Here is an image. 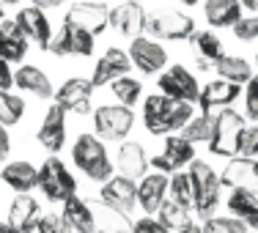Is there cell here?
I'll return each mask as SVG.
<instances>
[{
	"label": "cell",
	"instance_id": "cell-30",
	"mask_svg": "<svg viewBox=\"0 0 258 233\" xmlns=\"http://www.w3.org/2000/svg\"><path fill=\"white\" fill-rule=\"evenodd\" d=\"M228 211L231 217L242 219L247 225V230H258V195L247 192V189H231L228 195Z\"/></svg>",
	"mask_w": 258,
	"mask_h": 233
},
{
	"label": "cell",
	"instance_id": "cell-41",
	"mask_svg": "<svg viewBox=\"0 0 258 233\" xmlns=\"http://www.w3.org/2000/svg\"><path fill=\"white\" fill-rule=\"evenodd\" d=\"M231 30H233V36H236L239 41H255L258 39V14L242 17Z\"/></svg>",
	"mask_w": 258,
	"mask_h": 233
},
{
	"label": "cell",
	"instance_id": "cell-34",
	"mask_svg": "<svg viewBox=\"0 0 258 233\" xmlns=\"http://www.w3.org/2000/svg\"><path fill=\"white\" fill-rule=\"evenodd\" d=\"M157 219L162 225H168L170 230H181V228H187L189 222H192V211L189 208H184V206H179V203H173V200H165L162 206H159V211H157Z\"/></svg>",
	"mask_w": 258,
	"mask_h": 233
},
{
	"label": "cell",
	"instance_id": "cell-22",
	"mask_svg": "<svg viewBox=\"0 0 258 233\" xmlns=\"http://www.w3.org/2000/svg\"><path fill=\"white\" fill-rule=\"evenodd\" d=\"M129 69H132L129 52H124L121 47H110V50L102 52V58L96 60L94 74H91V83H94V88H104V85L115 83L118 77H126Z\"/></svg>",
	"mask_w": 258,
	"mask_h": 233
},
{
	"label": "cell",
	"instance_id": "cell-32",
	"mask_svg": "<svg viewBox=\"0 0 258 233\" xmlns=\"http://www.w3.org/2000/svg\"><path fill=\"white\" fill-rule=\"evenodd\" d=\"M110 94L115 96V104H124V107H135L138 102H143V83L135 77H118L115 83L107 85Z\"/></svg>",
	"mask_w": 258,
	"mask_h": 233
},
{
	"label": "cell",
	"instance_id": "cell-36",
	"mask_svg": "<svg viewBox=\"0 0 258 233\" xmlns=\"http://www.w3.org/2000/svg\"><path fill=\"white\" fill-rule=\"evenodd\" d=\"M22 115H25V102H22V96H14L11 91H0V124L14 126L22 121Z\"/></svg>",
	"mask_w": 258,
	"mask_h": 233
},
{
	"label": "cell",
	"instance_id": "cell-23",
	"mask_svg": "<svg viewBox=\"0 0 258 233\" xmlns=\"http://www.w3.org/2000/svg\"><path fill=\"white\" fill-rule=\"evenodd\" d=\"M168 184H170V176L157 173V170L146 173L138 181V206L143 208L146 217H157L159 206L168 200Z\"/></svg>",
	"mask_w": 258,
	"mask_h": 233
},
{
	"label": "cell",
	"instance_id": "cell-5",
	"mask_svg": "<svg viewBox=\"0 0 258 233\" xmlns=\"http://www.w3.org/2000/svg\"><path fill=\"white\" fill-rule=\"evenodd\" d=\"M214 134L209 140V154L223 157V159H233L239 157V145H242V132L247 126V118H244L239 110L225 107L220 113H214Z\"/></svg>",
	"mask_w": 258,
	"mask_h": 233
},
{
	"label": "cell",
	"instance_id": "cell-18",
	"mask_svg": "<svg viewBox=\"0 0 258 233\" xmlns=\"http://www.w3.org/2000/svg\"><path fill=\"white\" fill-rule=\"evenodd\" d=\"M242 91H244V85L228 83V80H220V77L206 83V85H201V94H198L201 113H220V110L231 107L239 99Z\"/></svg>",
	"mask_w": 258,
	"mask_h": 233
},
{
	"label": "cell",
	"instance_id": "cell-16",
	"mask_svg": "<svg viewBox=\"0 0 258 233\" xmlns=\"http://www.w3.org/2000/svg\"><path fill=\"white\" fill-rule=\"evenodd\" d=\"M91 96H94V83L85 77H69L55 88V96L52 102L58 107H63L66 113H77V115H85L91 113Z\"/></svg>",
	"mask_w": 258,
	"mask_h": 233
},
{
	"label": "cell",
	"instance_id": "cell-55",
	"mask_svg": "<svg viewBox=\"0 0 258 233\" xmlns=\"http://www.w3.org/2000/svg\"><path fill=\"white\" fill-rule=\"evenodd\" d=\"M138 3H140V0H138Z\"/></svg>",
	"mask_w": 258,
	"mask_h": 233
},
{
	"label": "cell",
	"instance_id": "cell-47",
	"mask_svg": "<svg viewBox=\"0 0 258 233\" xmlns=\"http://www.w3.org/2000/svg\"><path fill=\"white\" fill-rule=\"evenodd\" d=\"M242 3V9H247V11H253V14H258V0H239Z\"/></svg>",
	"mask_w": 258,
	"mask_h": 233
},
{
	"label": "cell",
	"instance_id": "cell-19",
	"mask_svg": "<svg viewBox=\"0 0 258 233\" xmlns=\"http://www.w3.org/2000/svg\"><path fill=\"white\" fill-rule=\"evenodd\" d=\"M220 184L228 189H247L258 195V159L233 157L220 173Z\"/></svg>",
	"mask_w": 258,
	"mask_h": 233
},
{
	"label": "cell",
	"instance_id": "cell-49",
	"mask_svg": "<svg viewBox=\"0 0 258 233\" xmlns=\"http://www.w3.org/2000/svg\"><path fill=\"white\" fill-rule=\"evenodd\" d=\"M179 3H181V6H195L198 0H179Z\"/></svg>",
	"mask_w": 258,
	"mask_h": 233
},
{
	"label": "cell",
	"instance_id": "cell-44",
	"mask_svg": "<svg viewBox=\"0 0 258 233\" xmlns=\"http://www.w3.org/2000/svg\"><path fill=\"white\" fill-rule=\"evenodd\" d=\"M9 154H11V134H9V126L0 124V162L9 159Z\"/></svg>",
	"mask_w": 258,
	"mask_h": 233
},
{
	"label": "cell",
	"instance_id": "cell-54",
	"mask_svg": "<svg viewBox=\"0 0 258 233\" xmlns=\"http://www.w3.org/2000/svg\"><path fill=\"white\" fill-rule=\"evenodd\" d=\"M247 233H258V230H247Z\"/></svg>",
	"mask_w": 258,
	"mask_h": 233
},
{
	"label": "cell",
	"instance_id": "cell-51",
	"mask_svg": "<svg viewBox=\"0 0 258 233\" xmlns=\"http://www.w3.org/2000/svg\"><path fill=\"white\" fill-rule=\"evenodd\" d=\"M0 20H3V3H0Z\"/></svg>",
	"mask_w": 258,
	"mask_h": 233
},
{
	"label": "cell",
	"instance_id": "cell-37",
	"mask_svg": "<svg viewBox=\"0 0 258 233\" xmlns=\"http://www.w3.org/2000/svg\"><path fill=\"white\" fill-rule=\"evenodd\" d=\"M201 230L204 233H247V225L236 217H217V214H214V217L204 219Z\"/></svg>",
	"mask_w": 258,
	"mask_h": 233
},
{
	"label": "cell",
	"instance_id": "cell-14",
	"mask_svg": "<svg viewBox=\"0 0 258 233\" xmlns=\"http://www.w3.org/2000/svg\"><path fill=\"white\" fill-rule=\"evenodd\" d=\"M110 28L129 41L138 39V36H146V30H149V11L138 0L118 3L110 9Z\"/></svg>",
	"mask_w": 258,
	"mask_h": 233
},
{
	"label": "cell",
	"instance_id": "cell-56",
	"mask_svg": "<svg viewBox=\"0 0 258 233\" xmlns=\"http://www.w3.org/2000/svg\"><path fill=\"white\" fill-rule=\"evenodd\" d=\"M99 3H102V0H99Z\"/></svg>",
	"mask_w": 258,
	"mask_h": 233
},
{
	"label": "cell",
	"instance_id": "cell-7",
	"mask_svg": "<svg viewBox=\"0 0 258 233\" xmlns=\"http://www.w3.org/2000/svg\"><path fill=\"white\" fill-rule=\"evenodd\" d=\"M39 187H41V195H44L47 200H52V203H63L72 195H77V179L63 165V159H58L55 154H50L41 162Z\"/></svg>",
	"mask_w": 258,
	"mask_h": 233
},
{
	"label": "cell",
	"instance_id": "cell-42",
	"mask_svg": "<svg viewBox=\"0 0 258 233\" xmlns=\"http://www.w3.org/2000/svg\"><path fill=\"white\" fill-rule=\"evenodd\" d=\"M129 233H173L168 225H162L157 217H143L129 225Z\"/></svg>",
	"mask_w": 258,
	"mask_h": 233
},
{
	"label": "cell",
	"instance_id": "cell-29",
	"mask_svg": "<svg viewBox=\"0 0 258 233\" xmlns=\"http://www.w3.org/2000/svg\"><path fill=\"white\" fill-rule=\"evenodd\" d=\"M39 217H41V208H39V200L30 198V195H17L9 206V222L17 225L20 230L25 233H36V225H39Z\"/></svg>",
	"mask_w": 258,
	"mask_h": 233
},
{
	"label": "cell",
	"instance_id": "cell-28",
	"mask_svg": "<svg viewBox=\"0 0 258 233\" xmlns=\"http://www.w3.org/2000/svg\"><path fill=\"white\" fill-rule=\"evenodd\" d=\"M189 44H192L195 52H198V69H214V63L225 55L223 41H220V36L214 33L212 28L209 30H195L192 39H189Z\"/></svg>",
	"mask_w": 258,
	"mask_h": 233
},
{
	"label": "cell",
	"instance_id": "cell-27",
	"mask_svg": "<svg viewBox=\"0 0 258 233\" xmlns=\"http://www.w3.org/2000/svg\"><path fill=\"white\" fill-rule=\"evenodd\" d=\"M242 3L239 0H204V17L209 22V28H233L242 20Z\"/></svg>",
	"mask_w": 258,
	"mask_h": 233
},
{
	"label": "cell",
	"instance_id": "cell-1",
	"mask_svg": "<svg viewBox=\"0 0 258 233\" xmlns=\"http://www.w3.org/2000/svg\"><path fill=\"white\" fill-rule=\"evenodd\" d=\"M195 115V104L173 102L165 94H151L143 99V126L151 134H179Z\"/></svg>",
	"mask_w": 258,
	"mask_h": 233
},
{
	"label": "cell",
	"instance_id": "cell-31",
	"mask_svg": "<svg viewBox=\"0 0 258 233\" xmlns=\"http://www.w3.org/2000/svg\"><path fill=\"white\" fill-rule=\"evenodd\" d=\"M214 69H217L220 80H228V83H236V85H247L250 77L255 74L250 60L239 58V55H223V58L214 63Z\"/></svg>",
	"mask_w": 258,
	"mask_h": 233
},
{
	"label": "cell",
	"instance_id": "cell-40",
	"mask_svg": "<svg viewBox=\"0 0 258 233\" xmlns=\"http://www.w3.org/2000/svg\"><path fill=\"white\" fill-rule=\"evenodd\" d=\"M244 118L258 121V71L244 85Z\"/></svg>",
	"mask_w": 258,
	"mask_h": 233
},
{
	"label": "cell",
	"instance_id": "cell-45",
	"mask_svg": "<svg viewBox=\"0 0 258 233\" xmlns=\"http://www.w3.org/2000/svg\"><path fill=\"white\" fill-rule=\"evenodd\" d=\"M69 0H30V6H36V9L41 11H50V9H60V6H66Z\"/></svg>",
	"mask_w": 258,
	"mask_h": 233
},
{
	"label": "cell",
	"instance_id": "cell-38",
	"mask_svg": "<svg viewBox=\"0 0 258 233\" xmlns=\"http://www.w3.org/2000/svg\"><path fill=\"white\" fill-rule=\"evenodd\" d=\"M36 233H75V230L63 219V214H44V217H39Z\"/></svg>",
	"mask_w": 258,
	"mask_h": 233
},
{
	"label": "cell",
	"instance_id": "cell-6",
	"mask_svg": "<svg viewBox=\"0 0 258 233\" xmlns=\"http://www.w3.org/2000/svg\"><path fill=\"white\" fill-rule=\"evenodd\" d=\"M135 126V110L124 104H102L94 110V134L104 143H124Z\"/></svg>",
	"mask_w": 258,
	"mask_h": 233
},
{
	"label": "cell",
	"instance_id": "cell-10",
	"mask_svg": "<svg viewBox=\"0 0 258 233\" xmlns=\"http://www.w3.org/2000/svg\"><path fill=\"white\" fill-rule=\"evenodd\" d=\"M96 200L102 206H107L110 211H115L118 217L129 219L132 211L138 208V181L126 179V176H113V179H107L102 184Z\"/></svg>",
	"mask_w": 258,
	"mask_h": 233
},
{
	"label": "cell",
	"instance_id": "cell-52",
	"mask_svg": "<svg viewBox=\"0 0 258 233\" xmlns=\"http://www.w3.org/2000/svg\"><path fill=\"white\" fill-rule=\"evenodd\" d=\"M113 233H129V230H121V228H118V230H113Z\"/></svg>",
	"mask_w": 258,
	"mask_h": 233
},
{
	"label": "cell",
	"instance_id": "cell-2",
	"mask_svg": "<svg viewBox=\"0 0 258 233\" xmlns=\"http://www.w3.org/2000/svg\"><path fill=\"white\" fill-rule=\"evenodd\" d=\"M118 214L110 211L107 206H102L99 200H83L77 195H72L69 200H63V219L72 225L75 233H113L118 230Z\"/></svg>",
	"mask_w": 258,
	"mask_h": 233
},
{
	"label": "cell",
	"instance_id": "cell-21",
	"mask_svg": "<svg viewBox=\"0 0 258 233\" xmlns=\"http://www.w3.org/2000/svg\"><path fill=\"white\" fill-rule=\"evenodd\" d=\"M36 140L44 145L50 154H60L66 145V110L58 107V104H50L41 118V126L36 132Z\"/></svg>",
	"mask_w": 258,
	"mask_h": 233
},
{
	"label": "cell",
	"instance_id": "cell-43",
	"mask_svg": "<svg viewBox=\"0 0 258 233\" xmlns=\"http://www.w3.org/2000/svg\"><path fill=\"white\" fill-rule=\"evenodd\" d=\"M14 88V69H11L9 60L0 58V91H9Z\"/></svg>",
	"mask_w": 258,
	"mask_h": 233
},
{
	"label": "cell",
	"instance_id": "cell-39",
	"mask_svg": "<svg viewBox=\"0 0 258 233\" xmlns=\"http://www.w3.org/2000/svg\"><path fill=\"white\" fill-rule=\"evenodd\" d=\"M239 157H250L258 159V121L244 126L242 132V145H239Z\"/></svg>",
	"mask_w": 258,
	"mask_h": 233
},
{
	"label": "cell",
	"instance_id": "cell-3",
	"mask_svg": "<svg viewBox=\"0 0 258 233\" xmlns=\"http://www.w3.org/2000/svg\"><path fill=\"white\" fill-rule=\"evenodd\" d=\"M72 162L85 179L91 181H107L113 179V159L107 157V145L104 140H99L94 132H83L80 137L72 143Z\"/></svg>",
	"mask_w": 258,
	"mask_h": 233
},
{
	"label": "cell",
	"instance_id": "cell-48",
	"mask_svg": "<svg viewBox=\"0 0 258 233\" xmlns=\"http://www.w3.org/2000/svg\"><path fill=\"white\" fill-rule=\"evenodd\" d=\"M176 233H204L201 230V225H195V222H189L187 228H181V230H176Z\"/></svg>",
	"mask_w": 258,
	"mask_h": 233
},
{
	"label": "cell",
	"instance_id": "cell-35",
	"mask_svg": "<svg viewBox=\"0 0 258 233\" xmlns=\"http://www.w3.org/2000/svg\"><path fill=\"white\" fill-rule=\"evenodd\" d=\"M168 198L173 200V203H179V206H184V208H189V211H192V181H189L187 170H179V173L170 176Z\"/></svg>",
	"mask_w": 258,
	"mask_h": 233
},
{
	"label": "cell",
	"instance_id": "cell-24",
	"mask_svg": "<svg viewBox=\"0 0 258 233\" xmlns=\"http://www.w3.org/2000/svg\"><path fill=\"white\" fill-rule=\"evenodd\" d=\"M0 181H3L14 195H30L36 187H39V168L30 165L28 159H14V162L3 165Z\"/></svg>",
	"mask_w": 258,
	"mask_h": 233
},
{
	"label": "cell",
	"instance_id": "cell-53",
	"mask_svg": "<svg viewBox=\"0 0 258 233\" xmlns=\"http://www.w3.org/2000/svg\"><path fill=\"white\" fill-rule=\"evenodd\" d=\"M255 63H258V50H255Z\"/></svg>",
	"mask_w": 258,
	"mask_h": 233
},
{
	"label": "cell",
	"instance_id": "cell-4",
	"mask_svg": "<svg viewBox=\"0 0 258 233\" xmlns=\"http://www.w3.org/2000/svg\"><path fill=\"white\" fill-rule=\"evenodd\" d=\"M189 181H192V211L198 214L201 219L214 217L220 206V192H223V184H220V176L214 173V168L204 159H195L187 168Z\"/></svg>",
	"mask_w": 258,
	"mask_h": 233
},
{
	"label": "cell",
	"instance_id": "cell-46",
	"mask_svg": "<svg viewBox=\"0 0 258 233\" xmlns=\"http://www.w3.org/2000/svg\"><path fill=\"white\" fill-rule=\"evenodd\" d=\"M0 233H25V230H20L17 225H11L9 219H3V222H0Z\"/></svg>",
	"mask_w": 258,
	"mask_h": 233
},
{
	"label": "cell",
	"instance_id": "cell-17",
	"mask_svg": "<svg viewBox=\"0 0 258 233\" xmlns=\"http://www.w3.org/2000/svg\"><path fill=\"white\" fill-rule=\"evenodd\" d=\"M14 22L20 25V30L25 33V39L30 44H36L39 50H47L52 41V22L47 17V11L36 9V6H25L17 11Z\"/></svg>",
	"mask_w": 258,
	"mask_h": 233
},
{
	"label": "cell",
	"instance_id": "cell-8",
	"mask_svg": "<svg viewBox=\"0 0 258 233\" xmlns=\"http://www.w3.org/2000/svg\"><path fill=\"white\" fill-rule=\"evenodd\" d=\"M146 33L157 41H189L195 33V20L179 9H159L149 14Z\"/></svg>",
	"mask_w": 258,
	"mask_h": 233
},
{
	"label": "cell",
	"instance_id": "cell-15",
	"mask_svg": "<svg viewBox=\"0 0 258 233\" xmlns=\"http://www.w3.org/2000/svg\"><path fill=\"white\" fill-rule=\"evenodd\" d=\"M63 22H72V25L88 30L91 36H99L110 28V9L107 3H99V0H80V3L69 6Z\"/></svg>",
	"mask_w": 258,
	"mask_h": 233
},
{
	"label": "cell",
	"instance_id": "cell-12",
	"mask_svg": "<svg viewBox=\"0 0 258 233\" xmlns=\"http://www.w3.org/2000/svg\"><path fill=\"white\" fill-rule=\"evenodd\" d=\"M189 162H195V145L181 134H168L162 143V151L157 157H151V168L165 176H173L179 170L189 168Z\"/></svg>",
	"mask_w": 258,
	"mask_h": 233
},
{
	"label": "cell",
	"instance_id": "cell-20",
	"mask_svg": "<svg viewBox=\"0 0 258 233\" xmlns=\"http://www.w3.org/2000/svg\"><path fill=\"white\" fill-rule=\"evenodd\" d=\"M115 168H118V176H126L132 181H140L151 168V159L146 154L143 143L138 140H124L118 143V151H115Z\"/></svg>",
	"mask_w": 258,
	"mask_h": 233
},
{
	"label": "cell",
	"instance_id": "cell-33",
	"mask_svg": "<svg viewBox=\"0 0 258 233\" xmlns=\"http://www.w3.org/2000/svg\"><path fill=\"white\" fill-rule=\"evenodd\" d=\"M214 118H217L214 113H198V115H192V118H189V124L184 126L179 134H181V137H187L192 145L209 143V140H212V134H214Z\"/></svg>",
	"mask_w": 258,
	"mask_h": 233
},
{
	"label": "cell",
	"instance_id": "cell-11",
	"mask_svg": "<svg viewBox=\"0 0 258 233\" xmlns=\"http://www.w3.org/2000/svg\"><path fill=\"white\" fill-rule=\"evenodd\" d=\"M96 47V36H91L88 30L63 22L58 33H52V41L47 47V52L58 55V58H88L94 55Z\"/></svg>",
	"mask_w": 258,
	"mask_h": 233
},
{
	"label": "cell",
	"instance_id": "cell-9",
	"mask_svg": "<svg viewBox=\"0 0 258 233\" xmlns=\"http://www.w3.org/2000/svg\"><path fill=\"white\" fill-rule=\"evenodd\" d=\"M157 88H159V94L170 96L173 102H187V104H195L198 102V94H201V85L195 80V74L181 63H173L165 71H159Z\"/></svg>",
	"mask_w": 258,
	"mask_h": 233
},
{
	"label": "cell",
	"instance_id": "cell-50",
	"mask_svg": "<svg viewBox=\"0 0 258 233\" xmlns=\"http://www.w3.org/2000/svg\"><path fill=\"white\" fill-rule=\"evenodd\" d=\"M3 6H14V3H20V0H0Z\"/></svg>",
	"mask_w": 258,
	"mask_h": 233
},
{
	"label": "cell",
	"instance_id": "cell-26",
	"mask_svg": "<svg viewBox=\"0 0 258 233\" xmlns=\"http://www.w3.org/2000/svg\"><path fill=\"white\" fill-rule=\"evenodd\" d=\"M14 85L20 91H25V94H33L36 99H52L55 96V85L50 83V77L39 66H30V63L20 66L14 71Z\"/></svg>",
	"mask_w": 258,
	"mask_h": 233
},
{
	"label": "cell",
	"instance_id": "cell-13",
	"mask_svg": "<svg viewBox=\"0 0 258 233\" xmlns=\"http://www.w3.org/2000/svg\"><path fill=\"white\" fill-rule=\"evenodd\" d=\"M129 60L140 74L151 77L168 69V50L151 36H138L129 41Z\"/></svg>",
	"mask_w": 258,
	"mask_h": 233
},
{
	"label": "cell",
	"instance_id": "cell-25",
	"mask_svg": "<svg viewBox=\"0 0 258 233\" xmlns=\"http://www.w3.org/2000/svg\"><path fill=\"white\" fill-rule=\"evenodd\" d=\"M30 50V41L14 20H0V58L9 63H22Z\"/></svg>",
	"mask_w": 258,
	"mask_h": 233
}]
</instances>
